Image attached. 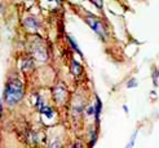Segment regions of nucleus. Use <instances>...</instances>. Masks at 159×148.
Instances as JSON below:
<instances>
[{
	"label": "nucleus",
	"mask_w": 159,
	"mask_h": 148,
	"mask_svg": "<svg viewBox=\"0 0 159 148\" xmlns=\"http://www.w3.org/2000/svg\"><path fill=\"white\" fill-rule=\"evenodd\" d=\"M25 26L29 27V29H33V30H38L39 27H40L39 22H38L34 17H27V18L25 20Z\"/></svg>",
	"instance_id": "obj_3"
},
{
	"label": "nucleus",
	"mask_w": 159,
	"mask_h": 148,
	"mask_svg": "<svg viewBox=\"0 0 159 148\" xmlns=\"http://www.w3.org/2000/svg\"><path fill=\"white\" fill-rule=\"evenodd\" d=\"M87 114H88V116L94 114V108H93V107H89L88 109H87Z\"/></svg>",
	"instance_id": "obj_11"
},
{
	"label": "nucleus",
	"mask_w": 159,
	"mask_h": 148,
	"mask_svg": "<svg viewBox=\"0 0 159 148\" xmlns=\"http://www.w3.org/2000/svg\"><path fill=\"white\" fill-rule=\"evenodd\" d=\"M91 2L96 5L98 9H102V4H104V2H102V0H91Z\"/></svg>",
	"instance_id": "obj_9"
},
{
	"label": "nucleus",
	"mask_w": 159,
	"mask_h": 148,
	"mask_svg": "<svg viewBox=\"0 0 159 148\" xmlns=\"http://www.w3.org/2000/svg\"><path fill=\"white\" fill-rule=\"evenodd\" d=\"M33 66H34V64H33V61H31L30 59H25V60H23V66H22L23 72H27L29 69H33Z\"/></svg>",
	"instance_id": "obj_7"
},
{
	"label": "nucleus",
	"mask_w": 159,
	"mask_h": 148,
	"mask_svg": "<svg viewBox=\"0 0 159 148\" xmlns=\"http://www.w3.org/2000/svg\"><path fill=\"white\" fill-rule=\"evenodd\" d=\"M94 117H96V122L100 121V114H101V111H102V101L100 100V98L97 96L96 98V104H94Z\"/></svg>",
	"instance_id": "obj_4"
},
{
	"label": "nucleus",
	"mask_w": 159,
	"mask_h": 148,
	"mask_svg": "<svg viewBox=\"0 0 159 148\" xmlns=\"http://www.w3.org/2000/svg\"><path fill=\"white\" fill-rule=\"evenodd\" d=\"M49 2H57V3H60V0H49Z\"/></svg>",
	"instance_id": "obj_14"
},
{
	"label": "nucleus",
	"mask_w": 159,
	"mask_h": 148,
	"mask_svg": "<svg viewBox=\"0 0 159 148\" xmlns=\"http://www.w3.org/2000/svg\"><path fill=\"white\" fill-rule=\"evenodd\" d=\"M153 79H154V84L158 86V84H159V70H158V69L154 70V73H153Z\"/></svg>",
	"instance_id": "obj_8"
},
{
	"label": "nucleus",
	"mask_w": 159,
	"mask_h": 148,
	"mask_svg": "<svg viewBox=\"0 0 159 148\" xmlns=\"http://www.w3.org/2000/svg\"><path fill=\"white\" fill-rule=\"evenodd\" d=\"M23 98V84L18 78H9L5 84V88L3 92V100L5 103L13 107L18 104Z\"/></svg>",
	"instance_id": "obj_1"
},
{
	"label": "nucleus",
	"mask_w": 159,
	"mask_h": 148,
	"mask_svg": "<svg viewBox=\"0 0 159 148\" xmlns=\"http://www.w3.org/2000/svg\"><path fill=\"white\" fill-rule=\"evenodd\" d=\"M67 41H69V43H70V45H71V48H73L75 52H78V53L83 57V53H82L80 48H79V45L76 44V42L74 41V38H73V36H70V35H67Z\"/></svg>",
	"instance_id": "obj_6"
},
{
	"label": "nucleus",
	"mask_w": 159,
	"mask_h": 148,
	"mask_svg": "<svg viewBox=\"0 0 159 148\" xmlns=\"http://www.w3.org/2000/svg\"><path fill=\"white\" fill-rule=\"evenodd\" d=\"M3 112H4V107H3V100H0V120H2Z\"/></svg>",
	"instance_id": "obj_12"
},
{
	"label": "nucleus",
	"mask_w": 159,
	"mask_h": 148,
	"mask_svg": "<svg viewBox=\"0 0 159 148\" xmlns=\"http://www.w3.org/2000/svg\"><path fill=\"white\" fill-rule=\"evenodd\" d=\"M71 73H73L74 75H80L82 74V65L75 60H73V62H71Z\"/></svg>",
	"instance_id": "obj_5"
},
{
	"label": "nucleus",
	"mask_w": 159,
	"mask_h": 148,
	"mask_svg": "<svg viewBox=\"0 0 159 148\" xmlns=\"http://www.w3.org/2000/svg\"><path fill=\"white\" fill-rule=\"evenodd\" d=\"M137 84V82H136V79H134V78H132V79L127 83V87H129V88H132V87H134V86Z\"/></svg>",
	"instance_id": "obj_10"
},
{
	"label": "nucleus",
	"mask_w": 159,
	"mask_h": 148,
	"mask_svg": "<svg viewBox=\"0 0 159 148\" xmlns=\"http://www.w3.org/2000/svg\"><path fill=\"white\" fill-rule=\"evenodd\" d=\"M136 135H137V134H134V135L132 136L131 142H129V144H128V146H127V148H132V146H133V142H134V138H136Z\"/></svg>",
	"instance_id": "obj_13"
},
{
	"label": "nucleus",
	"mask_w": 159,
	"mask_h": 148,
	"mask_svg": "<svg viewBox=\"0 0 159 148\" xmlns=\"http://www.w3.org/2000/svg\"><path fill=\"white\" fill-rule=\"evenodd\" d=\"M85 22L88 23V26L96 33L100 38L102 39H106V30H105V26H104V23H102L97 17H94L93 14H88L85 17Z\"/></svg>",
	"instance_id": "obj_2"
}]
</instances>
